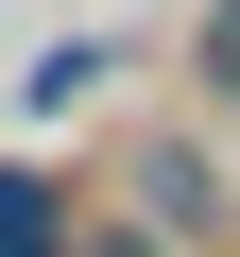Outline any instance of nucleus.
<instances>
[{
  "mask_svg": "<svg viewBox=\"0 0 240 257\" xmlns=\"http://www.w3.org/2000/svg\"><path fill=\"white\" fill-rule=\"evenodd\" d=\"M138 223H155V240H172V257H189V240H223V223H240V206H223V172H206V138H155V155H138Z\"/></svg>",
  "mask_w": 240,
  "mask_h": 257,
  "instance_id": "nucleus-1",
  "label": "nucleus"
},
{
  "mask_svg": "<svg viewBox=\"0 0 240 257\" xmlns=\"http://www.w3.org/2000/svg\"><path fill=\"white\" fill-rule=\"evenodd\" d=\"M86 257H172V240H155V223H103V240H86Z\"/></svg>",
  "mask_w": 240,
  "mask_h": 257,
  "instance_id": "nucleus-4",
  "label": "nucleus"
},
{
  "mask_svg": "<svg viewBox=\"0 0 240 257\" xmlns=\"http://www.w3.org/2000/svg\"><path fill=\"white\" fill-rule=\"evenodd\" d=\"M189 69H206V103H240V0H206V35H189Z\"/></svg>",
  "mask_w": 240,
  "mask_h": 257,
  "instance_id": "nucleus-3",
  "label": "nucleus"
},
{
  "mask_svg": "<svg viewBox=\"0 0 240 257\" xmlns=\"http://www.w3.org/2000/svg\"><path fill=\"white\" fill-rule=\"evenodd\" d=\"M0 257H52V189L35 172H0Z\"/></svg>",
  "mask_w": 240,
  "mask_h": 257,
  "instance_id": "nucleus-2",
  "label": "nucleus"
}]
</instances>
